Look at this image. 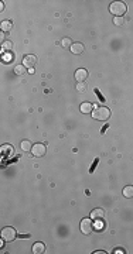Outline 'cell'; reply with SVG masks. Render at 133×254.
Listing matches in <instances>:
<instances>
[{"instance_id":"30bf717a","label":"cell","mask_w":133,"mask_h":254,"mask_svg":"<svg viewBox=\"0 0 133 254\" xmlns=\"http://www.w3.org/2000/svg\"><path fill=\"white\" fill-rule=\"evenodd\" d=\"M45 251V246L43 244V243H34V246H33V253L34 254H41Z\"/></svg>"},{"instance_id":"d6986e66","label":"cell","mask_w":133,"mask_h":254,"mask_svg":"<svg viewBox=\"0 0 133 254\" xmlns=\"http://www.w3.org/2000/svg\"><path fill=\"white\" fill-rule=\"evenodd\" d=\"M11 47H13V44H11L10 41L3 42V50H4V51H10V50H11Z\"/></svg>"},{"instance_id":"d4e9b609","label":"cell","mask_w":133,"mask_h":254,"mask_svg":"<svg viewBox=\"0 0 133 254\" xmlns=\"http://www.w3.org/2000/svg\"><path fill=\"white\" fill-rule=\"evenodd\" d=\"M94 254H105V251H94Z\"/></svg>"},{"instance_id":"ba28073f","label":"cell","mask_w":133,"mask_h":254,"mask_svg":"<svg viewBox=\"0 0 133 254\" xmlns=\"http://www.w3.org/2000/svg\"><path fill=\"white\" fill-rule=\"evenodd\" d=\"M103 216H105V212L103 209H94L91 212V215H89V217H91L92 220H99V219H103Z\"/></svg>"},{"instance_id":"5b68a950","label":"cell","mask_w":133,"mask_h":254,"mask_svg":"<svg viewBox=\"0 0 133 254\" xmlns=\"http://www.w3.org/2000/svg\"><path fill=\"white\" fill-rule=\"evenodd\" d=\"M45 146L44 144H41V143H38V144H34L33 146V148H31V154L34 157H43L45 154Z\"/></svg>"},{"instance_id":"5bb4252c","label":"cell","mask_w":133,"mask_h":254,"mask_svg":"<svg viewBox=\"0 0 133 254\" xmlns=\"http://www.w3.org/2000/svg\"><path fill=\"white\" fill-rule=\"evenodd\" d=\"M123 195H125V198H133V186H132V185H129V186H125Z\"/></svg>"},{"instance_id":"2e32d148","label":"cell","mask_w":133,"mask_h":254,"mask_svg":"<svg viewBox=\"0 0 133 254\" xmlns=\"http://www.w3.org/2000/svg\"><path fill=\"white\" fill-rule=\"evenodd\" d=\"M14 72H16L17 75H23V73L25 72V67L24 65H17V67L14 68Z\"/></svg>"},{"instance_id":"7402d4cb","label":"cell","mask_w":133,"mask_h":254,"mask_svg":"<svg viewBox=\"0 0 133 254\" xmlns=\"http://www.w3.org/2000/svg\"><path fill=\"white\" fill-rule=\"evenodd\" d=\"M3 61H4V62H11V55H6Z\"/></svg>"},{"instance_id":"7a4b0ae2","label":"cell","mask_w":133,"mask_h":254,"mask_svg":"<svg viewBox=\"0 0 133 254\" xmlns=\"http://www.w3.org/2000/svg\"><path fill=\"white\" fill-rule=\"evenodd\" d=\"M126 9L127 7L123 2H113L109 6V11L112 14H115V17H123V14L126 13Z\"/></svg>"},{"instance_id":"ffe728a7","label":"cell","mask_w":133,"mask_h":254,"mask_svg":"<svg viewBox=\"0 0 133 254\" xmlns=\"http://www.w3.org/2000/svg\"><path fill=\"white\" fill-rule=\"evenodd\" d=\"M96 227H98V230H102V227H103V223H102V219L96 220Z\"/></svg>"},{"instance_id":"44dd1931","label":"cell","mask_w":133,"mask_h":254,"mask_svg":"<svg viewBox=\"0 0 133 254\" xmlns=\"http://www.w3.org/2000/svg\"><path fill=\"white\" fill-rule=\"evenodd\" d=\"M2 150H3V152H6L7 151V150H9V151H11V146H3V147H2Z\"/></svg>"},{"instance_id":"7c38bea8","label":"cell","mask_w":133,"mask_h":254,"mask_svg":"<svg viewBox=\"0 0 133 254\" xmlns=\"http://www.w3.org/2000/svg\"><path fill=\"white\" fill-rule=\"evenodd\" d=\"M20 147H21V150H23V151H24V152L31 151V148H33L31 143H30L29 140H23L21 143H20Z\"/></svg>"},{"instance_id":"4fadbf2b","label":"cell","mask_w":133,"mask_h":254,"mask_svg":"<svg viewBox=\"0 0 133 254\" xmlns=\"http://www.w3.org/2000/svg\"><path fill=\"white\" fill-rule=\"evenodd\" d=\"M2 31L3 33H9L10 30H11V27H13V24H11V21H9V20H6V21H3L2 23Z\"/></svg>"},{"instance_id":"603a6c76","label":"cell","mask_w":133,"mask_h":254,"mask_svg":"<svg viewBox=\"0 0 133 254\" xmlns=\"http://www.w3.org/2000/svg\"><path fill=\"white\" fill-rule=\"evenodd\" d=\"M113 253H116V254H123V253H125V251H123V250H122V248H116V250H115V251H113Z\"/></svg>"},{"instance_id":"cb8c5ba5","label":"cell","mask_w":133,"mask_h":254,"mask_svg":"<svg viewBox=\"0 0 133 254\" xmlns=\"http://www.w3.org/2000/svg\"><path fill=\"white\" fill-rule=\"evenodd\" d=\"M3 9H4V2H2V3H0V10L3 11Z\"/></svg>"},{"instance_id":"ac0fdd59","label":"cell","mask_w":133,"mask_h":254,"mask_svg":"<svg viewBox=\"0 0 133 254\" xmlns=\"http://www.w3.org/2000/svg\"><path fill=\"white\" fill-rule=\"evenodd\" d=\"M85 89H86L85 82H78V83H76V90H79V92H84Z\"/></svg>"},{"instance_id":"52a82bcc","label":"cell","mask_w":133,"mask_h":254,"mask_svg":"<svg viewBox=\"0 0 133 254\" xmlns=\"http://www.w3.org/2000/svg\"><path fill=\"white\" fill-rule=\"evenodd\" d=\"M35 62H37V58H35L34 55H25L24 59H23V65H24V67H27L29 69L34 67Z\"/></svg>"},{"instance_id":"8992f818","label":"cell","mask_w":133,"mask_h":254,"mask_svg":"<svg viewBox=\"0 0 133 254\" xmlns=\"http://www.w3.org/2000/svg\"><path fill=\"white\" fill-rule=\"evenodd\" d=\"M86 79H88V71L86 69L81 68V69H78L75 72V81L76 82H85Z\"/></svg>"},{"instance_id":"9c48e42d","label":"cell","mask_w":133,"mask_h":254,"mask_svg":"<svg viewBox=\"0 0 133 254\" xmlns=\"http://www.w3.org/2000/svg\"><path fill=\"white\" fill-rule=\"evenodd\" d=\"M70 50H71V52H72V54L79 55V54H82L85 48H84V45L81 44V42H75V44H72V45H71V48H70Z\"/></svg>"},{"instance_id":"6da1fadb","label":"cell","mask_w":133,"mask_h":254,"mask_svg":"<svg viewBox=\"0 0 133 254\" xmlns=\"http://www.w3.org/2000/svg\"><path fill=\"white\" fill-rule=\"evenodd\" d=\"M92 117L95 120H108L111 117V110L105 106H96L92 110Z\"/></svg>"},{"instance_id":"e0dca14e","label":"cell","mask_w":133,"mask_h":254,"mask_svg":"<svg viewBox=\"0 0 133 254\" xmlns=\"http://www.w3.org/2000/svg\"><path fill=\"white\" fill-rule=\"evenodd\" d=\"M113 23H115V25H119V27H121V25L125 24V19L123 17H115Z\"/></svg>"},{"instance_id":"3957f363","label":"cell","mask_w":133,"mask_h":254,"mask_svg":"<svg viewBox=\"0 0 133 254\" xmlns=\"http://www.w3.org/2000/svg\"><path fill=\"white\" fill-rule=\"evenodd\" d=\"M16 237H17L16 229L7 226V227H4L3 230H2V239H3L4 241H13V240H16Z\"/></svg>"},{"instance_id":"277c9868","label":"cell","mask_w":133,"mask_h":254,"mask_svg":"<svg viewBox=\"0 0 133 254\" xmlns=\"http://www.w3.org/2000/svg\"><path fill=\"white\" fill-rule=\"evenodd\" d=\"M92 230H94V225H92L91 217H85V219L81 220V232L84 234H91Z\"/></svg>"},{"instance_id":"8fae6325","label":"cell","mask_w":133,"mask_h":254,"mask_svg":"<svg viewBox=\"0 0 133 254\" xmlns=\"http://www.w3.org/2000/svg\"><path fill=\"white\" fill-rule=\"evenodd\" d=\"M92 109H94V106H92V103H89V102H84L82 105H81V112H82V113H91Z\"/></svg>"},{"instance_id":"9a60e30c","label":"cell","mask_w":133,"mask_h":254,"mask_svg":"<svg viewBox=\"0 0 133 254\" xmlns=\"http://www.w3.org/2000/svg\"><path fill=\"white\" fill-rule=\"evenodd\" d=\"M61 45H62L64 48H71V45H72V41H71L70 38L66 37V38H64L62 41H61Z\"/></svg>"}]
</instances>
